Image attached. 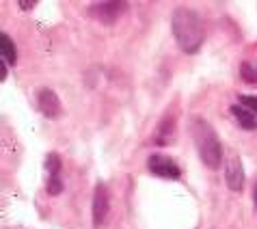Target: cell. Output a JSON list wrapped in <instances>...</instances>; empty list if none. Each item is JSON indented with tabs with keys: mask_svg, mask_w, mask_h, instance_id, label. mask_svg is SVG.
Returning a JSON list of instances; mask_svg holds the SVG:
<instances>
[{
	"mask_svg": "<svg viewBox=\"0 0 257 229\" xmlns=\"http://www.w3.org/2000/svg\"><path fill=\"white\" fill-rule=\"evenodd\" d=\"M46 171H48V180H54V177H61V158L59 154L50 152L46 158Z\"/></svg>",
	"mask_w": 257,
	"mask_h": 229,
	"instance_id": "8fae6325",
	"label": "cell"
},
{
	"mask_svg": "<svg viewBox=\"0 0 257 229\" xmlns=\"http://www.w3.org/2000/svg\"><path fill=\"white\" fill-rule=\"evenodd\" d=\"M229 110H231V114H233V119L238 121V126H240V128H244V130H257L255 112H251L248 108H244L242 104H233Z\"/></svg>",
	"mask_w": 257,
	"mask_h": 229,
	"instance_id": "9c48e42d",
	"label": "cell"
},
{
	"mask_svg": "<svg viewBox=\"0 0 257 229\" xmlns=\"http://www.w3.org/2000/svg\"><path fill=\"white\" fill-rule=\"evenodd\" d=\"M0 59L5 63H9V65H16V61H18L16 44H13L7 33H0Z\"/></svg>",
	"mask_w": 257,
	"mask_h": 229,
	"instance_id": "30bf717a",
	"label": "cell"
},
{
	"mask_svg": "<svg viewBox=\"0 0 257 229\" xmlns=\"http://www.w3.org/2000/svg\"><path fill=\"white\" fill-rule=\"evenodd\" d=\"M108 188H106V184L99 182L95 186V195H93V225L99 227L104 225L106 220V214H108Z\"/></svg>",
	"mask_w": 257,
	"mask_h": 229,
	"instance_id": "5b68a950",
	"label": "cell"
},
{
	"mask_svg": "<svg viewBox=\"0 0 257 229\" xmlns=\"http://www.w3.org/2000/svg\"><path fill=\"white\" fill-rule=\"evenodd\" d=\"M253 203H255V207H257V184H255V190H253Z\"/></svg>",
	"mask_w": 257,
	"mask_h": 229,
	"instance_id": "2e32d148",
	"label": "cell"
},
{
	"mask_svg": "<svg viewBox=\"0 0 257 229\" xmlns=\"http://www.w3.org/2000/svg\"><path fill=\"white\" fill-rule=\"evenodd\" d=\"M37 106L48 119H56L61 114V99L52 89H41L37 93Z\"/></svg>",
	"mask_w": 257,
	"mask_h": 229,
	"instance_id": "8992f818",
	"label": "cell"
},
{
	"mask_svg": "<svg viewBox=\"0 0 257 229\" xmlns=\"http://www.w3.org/2000/svg\"><path fill=\"white\" fill-rule=\"evenodd\" d=\"M175 141V119L173 117H162L160 126L154 132V143L156 145H169Z\"/></svg>",
	"mask_w": 257,
	"mask_h": 229,
	"instance_id": "ba28073f",
	"label": "cell"
},
{
	"mask_svg": "<svg viewBox=\"0 0 257 229\" xmlns=\"http://www.w3.org/2000/svg\"><path fill=\"white\" fill-rule=\"evenodd\" d=\"M147 169L152 175L164 177V180H180L182 177V169L169 158V156L162 154H152L147 158Z\"/></svg>",
	"mask_w": 257,
	"mask_h": 229,
	"instance_id": "3957f363",
	"label": "cell"
},
{
	"mask_svg": "<svg viewBox=\"0 0 257 229\" xmlns=\"http://www.w3.org/2000/svg\"><path fill=\"white\" fill-rule=\"evenodd\" d=\"M238 99H240V104L244 106V108H248L251 112L257 114V95H240Z\"/></svg>",
	"mask_w": 257,
	"mask_h": 229,
	"instance_id": "4fadbf2b",
	"label": "cell"
},
{
	"mask_svg": "<svg viewBox=\"0 0 257 229\" xmlns=\"http://www.w3.org/2000/svg\"><path fill=\"white\" fill-rule=\"evenodd\" d=\"M5 78H7V65H5V61L0 59V80L5 82Z\"/></svg>",
	"mask_w": 257,
	"mask_h": 229,
	"instance_id": "5bb4252c",
	"label": "cell"
},
{
	"mask_svg": "<svg viewBox=\"0 0 257 229\" xmlns=\"http://www.w3.org/2000/svg\"><path fill=\"white\" fill-rule=\"evenodd\" d=\"M127 9L125 3H93L89 7V16L102 24H112Z\"/></svg>",
	"mask_w": 257,
	"mask_h": 229,
	"instance_id": "277c9868",
	"label": "cell"
},
{
	"mask_svg": "<svg viewBox=\"0 0 257 229\" xmlns=\"http://www.w3.org/2000/svg\"><path fill=\"white\" fill-rule=\"evenodd\" d=\"M37 5V3H18V7L20 9H24V11H28V9H33V7Z\"/></svg>",
	"mask_w": 257,
	"mask_h": 229,
	"instance_id": "9a60e30c",
	"label": "cell"
},
{
	"mask_svg": "<svg viewBox=\"0 0 257 229\" xmlns=\"http://www.w3.org/2000/svg\"><path fill=\"white\" fill-rule=\"evenodd\" d=\"M188 130H190V137L197 145L201 162L210 169H218L220 160H223V145H220L214 128L203 117H192Z\"/></svg>",
	"mask_w": 257,
	"mask_h": 229,
	"instance_id": "7a4b0ae2",
	"label": "cell"
},
{
	"mask_svg": "<svg viewBox=\"0 0 257 229\" xmlns=\"http://www.w3.org/2000/svg\"><path fill=\"white\" fill-rule=\"evenodd\" d=\"M240 76L244 78L246 82H257V69L253 65H248V63H242L240 67Z\"/></svg>",
	"mask_w": 257,
	"mask_h": 229,
	"instance_id": "7c38bea8",
	"label": "cell"
},
{
	"mask_svg": "<svg viewBox=\"0 0 257 229\" xmlns=\"http://www.w3.org/2000/svg\"><path fill=\"white\" fill-rule=\"evenodd\" d=\"M171 28H173V37L180 44V48L186 54H195L199 52V48L203 44V24L199 13H195L192 9H177L173 13V22H171Z\"/></svg>",
	"mask_w": 257,
	"mask_h": 229,
	"instance_id": "6da1fadb",
	"label": "cell"
},
{
	"mask_svg": "<svg viewBox=\"0 0 257 229\" xmlns=\"http://www.w3.org/2000/svg\"><path fill=\"white\" fill-rule=\"evenodd\" d=\"M225 182L233 192H240L242 186H244V169H242V162L235 156H231L225 162Z\"/></svg>",
	"mask_w": 257,
	"mask_h": 229,
	"instance_id": "52a82bcc",
	"label": "cell"
}]
</instances>
